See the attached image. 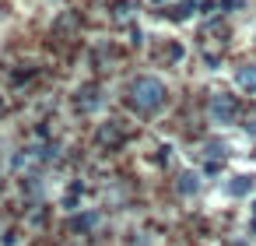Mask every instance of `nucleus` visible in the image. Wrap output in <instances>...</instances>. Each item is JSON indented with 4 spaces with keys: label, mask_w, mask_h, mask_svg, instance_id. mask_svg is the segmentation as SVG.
Returning a JSON list of instances; mask_svg holds the SVG:
<instances>
[{
    "label": "nucleus",
    "mask_w": 256,
    "mask_h": 246,
    "mask_svg": "<svg viewBox=\"0 0 256 246\" xmlns=\"http://www.w3.org/2000/svg\"><path fill=\"white\" fill-rule=\"evenodd\" d=\"M78 106H81V109H95V106H98V95H95V88H84V92H78Z\"/></svg>",
    "instance_id": "obj_6"
},
{
    "label": "nucleus",
    "mask_w": 256,
    "mask_h": 246,
    "mask_svg": "<svg viewBox=\"0 0 256 246\" xmlns=\"http://www.w3.org/2000/svg\"><path fill=\"white\" fill-rule=\"evenodd\" d=\"M200 186H204V179H200V172H196V169H186V172H179V176H176V190H179L182 197L200 193Z\"/></svg>",
    "instance_id": "obj_3"
},
{
    "label": "nucleus",
    "mask_w": 256,
    "mask_h": 246,
    "mask_svg": "<svg viewBox=\"0 0 256 246\" xmlns=\"http://www.w3.org/2000/svg\"><path fill=\"white\" fill-rule=\"evenodd\" d=\"M126 246H151V242H148V239H144V235H134V239H130V242H126Z\"/></svg>",
    "instance_id": "obj_10"
},
{
    "label": "nucleus",
    "mask_w": 256,
    "mask_h": 246,
    "mask_svg": "<svg viewBox=\"0 0 256 246\" xmlns=\"http://www.w3.org/2000/svg\"><path fill=\"white\" fill-rule=\"evenodd\" d=\"M242 127H246V134H249V137H256V116H252V120H246Z\"/></svg>",
    "instance_id": "obj_9"
},
{
    "label": "nucleus",
    "mask_w": 256,
    "mask_h": 246,
    "mask_svg": "<svg viewBox=\"0 0 256 246\" xmlns=\"http://www.w3.org/2000/svg\"><path fill=\"white\" fill-rule=\"evenodd\" d=\"M98 221V214H81V218H74V228H92Z\"/></svg>",
    "instance_id": "obj_7"
},
{
    "label": "nucleus",
    "mask_w": 256,
    "mask_h": 246,
    "mask_svg": "<svg viewBox=\"0 0 256 246\" xmlns=\"http://www.w3.org/2000/svg\"><path fill=\"white\" fill-rule=\"evenodd\" d=\"M126 102H130V109H137V113H154V109L165 102V85H162L158 78H151V74L134 78L130 88H126Z\"/></svg>",
    "instance_id": "obj_1"
},
{
    "label": "nucleus",
    "mask_w": 256,
    "mask_h": 246,
    "mask_svg": "<svg viewBox=\"0 0 256 246\" xmlns=\"http://www.w3.org/2000/svg\"><path fill=\"white\" fill-rule=\"evenodd\" d=\"M235 85L252 95V92H256V64H242V67L235 71Z\"/></svg>",
    "instance_id": "obj_4"
},
{
    "label": "nucleus",
    "mask_w": 256,
    "mask_h": 246,
    "mask_svg": "<svg viewBox=\"0 0 256 246\" xmlns=\"http://www.w3.org/2000/svg\"><path fill=\"white\" fill-rule=\"evenodd\" d=\"M252 183H256L252 176L238 172V176H232V183H228V193H232V197H246V193L252 190Z\"/></svg>",
    "instance_id": "obj_5"
},
{
    "label": "nucleus",
    "mask_w": 256,
    "mask_h": 246,
    "mask_svg": "<svg viewBox=\"0 0 256 246\" xmlns=\"http://www.w3.org/2000/svg\"><path fill=\"white\" fill-rule=\"evenodd\" d=\"M134 11V4H116V18H126Z\"/></svg>",
    "instance_id": "obj_8"
},
{
    "label": "nucleus",
    "mask_w": 256,
    "mask_h": 246,
    "mask_svg": "<svg viewBox=\"0 0 256 246\" xmlns=\"http://www.w3.org/2000/svg\"><path fill=\"white\" fill-rule=\"evenodd\" d=\"M0 109H4V102H0Z\"/></svg>",
    "instance_id": "obj_11"
},
{
    "label": "nucleus",
    "mask_w": 256,
    "mask_h": 246,
    "mask_svg": "<svg viewBox=\"0 0 256 246\" xmlns=\"http://www.w3.org/2000/svg\"><path fill=\"white\" fill-rule=\"evenodd\" d=\"M207 116H210V123H221V127L235 123V120H238V102H235V95L214 92L210 102H207Z\"/></svg>",
    "instance_id": "obj_2"
}]
</instances>
